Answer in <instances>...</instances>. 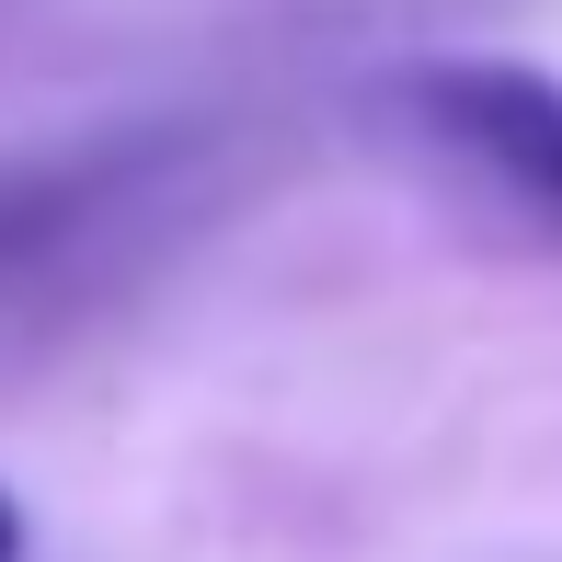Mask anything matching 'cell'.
<instances>
[{"instance_id":"6da1fadb","label":"cell","mask_w":562,"mask_h":562,"mask_svg":"<svg viewBox=\"0 0 562 562\" xmlns=\"http://www.w3.org/2000/svg\"><path fill=\"white\" fill-rule=\"evenodd\" d=\"M414 115L425 138L459 149L482 184H505L517 207L562 218V81L551 69H517V58H448L414 81Z\"/></svg>"},{"instance_id":"7a4b0ae2","label":"cell","mask_w":562,"mask_h":562,"mask_svg":"<svg viewBox=\"0 0 562 562\" xmlns=\"http://www.w3.org/2000/svg\"><path fill=\"white\" fill-rule=\"evenodd\" d=\"M0 562H23V505L0 494Z\"/></svg>"}]
</instances>
